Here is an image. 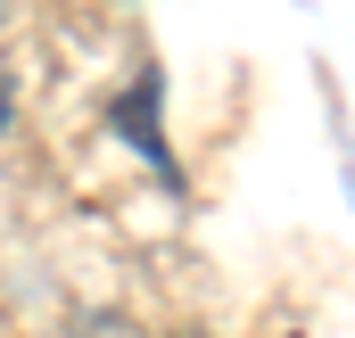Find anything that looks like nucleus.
I'll use <instances>...</instances> for the list:
<instances>
[{
    "label": "nucleus",
    "instance_id": "nucleus-2",
    "mask_svg": "<svg viewBox=\"0 0 355 338\" xmlns=\"http://www.w3.org/2000/svg\"><path fill=\"white\" fill-rule=\"evenodd\" d=\"M0 17H8V0H0Z\"/></svg>",
    "mask_w": 355,
    "mask_h": 338
},
{
    "label": "nucleus",
    "instance_id": "nucleus-1",
    "mask_svg": "<svg viewBox=\"0 0 355 338\" xmlns=\"http://www.w3.org/2000/svg\"><path fill=\"white\" fill-rule=\"evenodd\" d=\"M0 132H8V99H0Z\"/></svg>",
    "mask_w": 355,
    "mask_h": 338
}]
</instances>
